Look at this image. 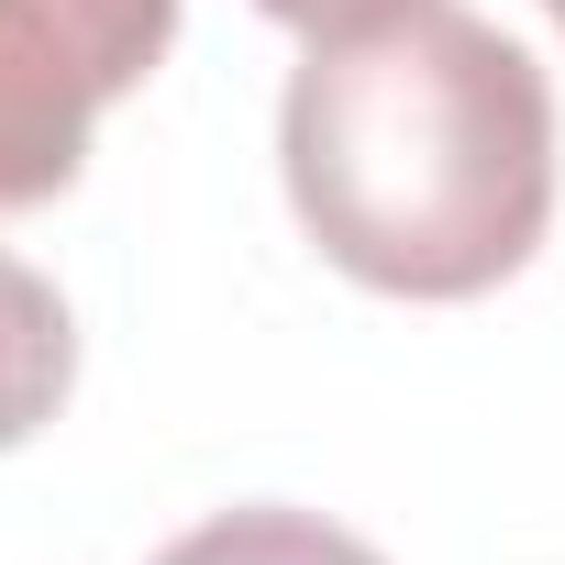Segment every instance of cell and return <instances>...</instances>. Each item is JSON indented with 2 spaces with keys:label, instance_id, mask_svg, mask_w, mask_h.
<instances>
[{
  "label": "cell",
  "instance_id": "cell-1",
  "mask_svg": "<svg viewBox=\"0 0 565 565\" xmlns=\"http://www.w3.org/2000/svg\"><path fill=\"white\" fill-rule=\"evenodd\" d=\"M277 167L344 277L388 300H488L554 222V89L499 23L411 0L300 56Z\"/></svg>",
  "mask_w": 565,
  "mask_h": 565
},
{
  "label": "cell",
  "instance_id": "cell-2",
  "mask_svg": "<svg viewBox=\"0 0 565 565\" xmlns=\"http://www.w3.org/2000/svg\"><path fill=\"white\" fill-rule=\"evenodd\" d=\"M178 45V0H0V211L78 189L111 100Z\"/></svg>",
  "mask_w": 565,
  "mask_h": 565
},
{
  "label": "cell",
  "instance_id": "cell-3",
  "mask_svg": "<svg viewBox=\"0 0 565 565\" xmlns=\"http://www.w3.org/2000/svg\"><path fill=\"white\" fill-rule=\"evenodd\" d=\"M67 377H78V322H67V300L45 289L12 244H0V455L34 444V433L56 422Z\"/></svg>",
  "mask_w": 565,
  "mask_h": 565
},
{
  "label": "cell",
  "instance_id": "cell-4",
  "mask_svg": "<svg viewBox=\"0 0 565 565\" xmlns=\"http://www.w3.org/2000/svg\"><path fill=\"white\" fill-rule=\"evenodd\" d=\"M156 565H388V554L355 543V532L322 521V510H277V499H255V510H222V521L178 532Z\"/></svg>",
  "mask_w": 565,
  "mask_h": 565
},
{
  "label": "cell",
  "instance_id": "cell-5",
  "mask_svg": "<svg viewBox=\"0 0 565 565\" xmlns=\"http://www.w3.org/2000/svg\"><path fill=\"white\" fill-rule=\"evenodd\" d=\"M266 23H289V34H366V23H388V12H411V0H255Z\"/></svg>",
  "mask_w": 565,
  "mask_h": 565
},
{
  "label": "cell",
  "instance_id": "cell-6",
  "mask_svg": "<svg viewBox=\"0 0 565 565\" xmlns=\"http://www.w3.org/2000/svg\"><path fill=\"white\" fill-rule=\"evenodd\" d=\"M543 12H554V23H565V0H543Z\"/></svg>",
  "mask_w": 565,
  "mask_h": 565
}]
</instances>
